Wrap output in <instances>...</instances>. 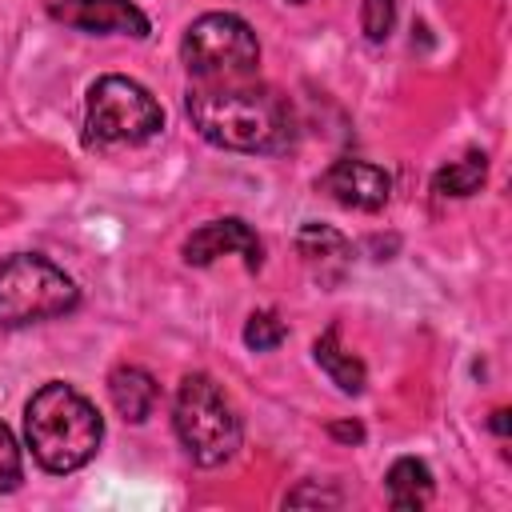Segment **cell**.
Segmentation results:
<instances>
[{
    "label": "cell",
    "mask_w": 512,
    "mask_h": 512,
    "mask_svg": "<svg viewBox=\"0 0 512 512\" xmlns=\"http://www.w3.org/2000/svg\"><path fill=\"white\" fill-rule=\"evenodd\" d=\"M188 120L192 128L232 152H284L296 136V116L288 100L256 84L252 76H232V80H196L188 88Z\"/></svg>",
    "instance_id": "cell-1"
},
{
    "label": "cell",
    "mask_w": 512,
    "mask_h": 512,
    "mask_svg": "<svg viewBox=\"0 0 512 512\" xmlns=\"http://www.w3.org/2000/svg\"><path fill=\"white\" fill-rule=\"evenodd\" d=\"M24 436L40 468L64 476L84 468L104 436V420L88 396H80L72 384L52 380L44 384L28 408H24Z\"/></svg>",
    "instance_id": "cell-2"
},
{
    "label": "cell",
    "mask_w": 512,
    "mask_h": 512,
    "mask_svg": "<svg viewBox=\"0 0 512 512\" xmlns=\"http://www.w3.org/2000/svg\"><path fill=\"white\" fill-rule=\"evenodd\" d=\"M172 428H176L184 452L204 468L232 460L240 448V436H244L232 400L204 372H192L180 380V392L172 404Z\"/></svg>",
    "instance_id": "cell-3"
},
{
    "label": "cell",
    "mask_w": 512,
    "mask_h": 512,
    "mask_svg": "<svg viewBox=\"0 0 512 512\" xmlns=\"http://www.w3.org/2000/svg\"><path fill=\"white\" fill-rule=\"evenodd\" d=\"M80 300L72 276L48 256L16 252L0 264V328H28L72 312Z\"/></svg>",
    "instance_id": "cell-4"
},
{
    "label": "cell",
    "mask_w": 512,
    "mask_h": 512,
    "mask_svg": "<svg viewBox=\"0 0 512 512\" xmlns=\"http://www.w3.org/2000/svg\"><path fill=\"white\" fill-rule=\"evenodd\" d=\"M160 128H164V112L144 84L128 76H100L88 88V108H84L88 144H100V148L144 144Z\"/></svg>",
    "instance_id": "cell-5"
},
{
    "label": "cell",
    "mask_w": 512,
    "mask_h": 512,
    "mask_svg": "<svg viewBox=\"0 0 512 512\" xmlns=\"http://www.w3.org/2000/svg\"><path fill=\"white\" fill-rule=\"evenodd\" d=\"M180 60L196 80L252 76L260 64V40L240 16L204 12L188 24V32L180 40Z\"/></svg>",
    "instance_id": "cell-6"
},
{
    "label": "cell",
    "mask_w": 512,
    "mask_h": 512,
    "mask_svg": "<svg viewBox=\"0 0 512 512\" xmlns=\"http://www.w3.org/2000/svg\"><path fill=\"white\" fill-rule=\"evenodd\" d=\"M48 16L64 28L92 32V36H148V16L132 0H48Z\"/></svg>",
    "instance_id": "cell-7"
},
{
    "label": "cell",
    "mask_w": 512,
    "mask_h": 512,
    "mask_svg": "<svg viewBox=\"0 0 512 512\" xmlns=\"http://www.w3.org/2000/svg\"><path fill=\"white\" fill-rule=\"evenodd\" d=\"M320 188L344 204V208H356V212H380L392 196V176L372 164V160H336L324 176H320Z\"/></svg>",
    "instance_id": "cell-8"
},
{
    "label": "cell",
    "mask_w": 512,
    "mask_h": 512,
    "mask_svg": "<svg viewBox=\"0 0 512 512\" xmlns=\"http://www.w3.org/2000/svg\"><path fill=\"white\" fill-rule=\"evenodd\" d=\"M228 252H240V256H244V268H252V272H256L260 260H264L260 236H256L244 220H236V216L208 220V224H200V228L184 240V260L196 264V268H208L212 260H220V256H228Z\"/></svg>",
    "instance_id": "cell-9"
},
{
    "label": "cell",
    "mask_w": 512,
    "mask_h": 512,
    "mask_svg": "<svg viewBox=\"0 0 512 512\" xmlns=\"http://www.w3.org/2000/svg\"><path fill=\"white\" fill-rule=\"evenodd\" d=\"M108 396H112L116 412H120L128 424H144V420L152 416V408H156L160 388H156L152 372H144V368H136V364H120V368L108 376Z\"/></svg>",
    "instance_id": "cell-10"
},
{
    "label": "cell",
    "mask_w": 512,
    "mask_h": 512,
    "mask_svg": "<svg viewBox=\"0 0 512 512\" xmlns=\"http://www.w3.org/2000/svg\"><path fill=\"white\" fill-rule=\"evenodd\" d=\"M312 356H316V364L328 372V380L344 392V396H356V392H364V380H368V372H364V364L340 344V328L332 324V328H324L320 332V340L312 344Z\"/></svg>",
    "instance_id": "cell-11"
},
{
    "label": "cell",
    "mask_w": 512,
    "mask_h": 512,
    "mask_svg": "<svg viewBox=\"0 0 512 512\" xmlns=\"http://www.w3.org/2000/svg\"><path fill=\"white\" fill-rule=\"evenodd\" d=\"M384 488H388L392 508H400V512H416V508H424V504L432 500V472H428L424 460H416V456H400V460L388 468Z\"/></svg>",
    "instance_id": "cell-12"
},
{
    "label": "cell",
    "mask_w": 512,
    "mask_h": 512,
    "mask_svg": "<svg viewBox=\"0 0 512 512\" xmlns=\"http://www.w3.org/2000/svg\"><path fill=\"white\" fill-rule=\"evenodd\" d=\"M484 176H488V160H484L480 152H472V156H464V160L440 168V172L432 176V192H436V196H472V192H480Z\"/></svg>",
    "instance_id": "cell-13"
},
{
    "label": "cell",
    "mask_w": 512,
    "mask_h": 512,
    "mask_svg": "<svg viewBox=\"0 0 512 512\" xmlns=\"http://www.w3.org/2000/svg\"><path fill=\"white\" fill-rule=\"evenodd\" d=\"M296 248H300V256H304L308 264L348 256V240H344L336 228H328V224H304V228L296 232Z\"/></svg>",
    "instance_id": "cell-14"
},
{
    "label": "cell",
    "mask_w": 512,
    "mask_h": 512,
    "mask_svg": "<svg viewBox=\"0 0 512 512\" xmlns=\"http://www.w3.org/2000/svg\"><path fill=\"white\" fill-rule=\"evenodd\" d=\"M284 336H288V328L276 312H252L248 324H244V344L256 348V352H272Z\"/></svg>",
    "instance_id": "cell-15"
},
{
    "label": "cell",
    "mask_w": 512,
    "mask_h": 512,
    "mask_svg": "<svg viewBox=\"0 0 512 512\" xmlns=\"http://www.w3.org/2000/svg\"><path fill=\"white\" fill-rule=\"evenodd\" d=\"M392 24H396V0H364L360 4V28H364V36L372 44L388 40Z\"/></svg>",
    "instance_id": "cell-16"
},
{
    "label": "cell",
    "mask_w": 512,
    "mask_h": 512,
    "mask_svg": "<svg viewBox=\"0 0 512 512\" xmlns=\"http://www.w3.org/2000/svg\"><path fill=\"white\" fill-rule=\"evenodd\" d=\"M24 480V460H20V448H16V436L0 424V492H12L20 488Z\"/></svg>",
    "instance_id": "cell-17"
},
{
    "label": "cell",
    "mask_w": 512,
    "mask_h": 512,
    "mask_svg": "<svg viewBox=\"0 0 512 512\" xmlns=\"http://www.w3.org/2000/svg\"><path fill=\"white\" fill-rule=\"evenodd\" d=\"M284 504H292V508H300V504H340V492H328V488H296V492H288L284 496Z\"/></svg>",
    "instance_id": "cell-18"
},
{
    "label": "cell",
    "mask_w": 512,
    "mask_h": 512,
    "mask_svg": "<svg viewBox=\"0 0 512 512\" xmlns=\"http://www.w3.org/2000/svg\"><path fill=\"white\" fill-rule=\"evenodd\" d=\"M328 436L332 440H344V444H360L364 440V428L356 420H336V424H328Z\"/></svg>",
    "instance_id": "cell-19"
},
{
    "label": "cell",
    "mask_w": 512,
    "mask_h": 512,
    "mask_svg": "<svg viewBox=\"0 0 512 512\" xmlns=\"http://www.w3.org/2000/svg\"><path fill=\"white\" fill-rule=\"evenodd\" d=\"M492 432L508 436V408H496V412H492Z\"/></svg>",
    "instance_id": "cell-20"
},
{
    "label": "cell",
    "mask_w": 512,
    "mask_h": 512,
    "mask_svg": "<svg viewBox=\"0 0 512 512\" xmlns=\"http://www.w3.org/2000/svg\"><path fill=\"white\" fill-rule=\"evenodd\" d=\"M288 4H304V0H288Z\"/></svg>",
    "instance_id": "cell-21"
}]
</instances>
